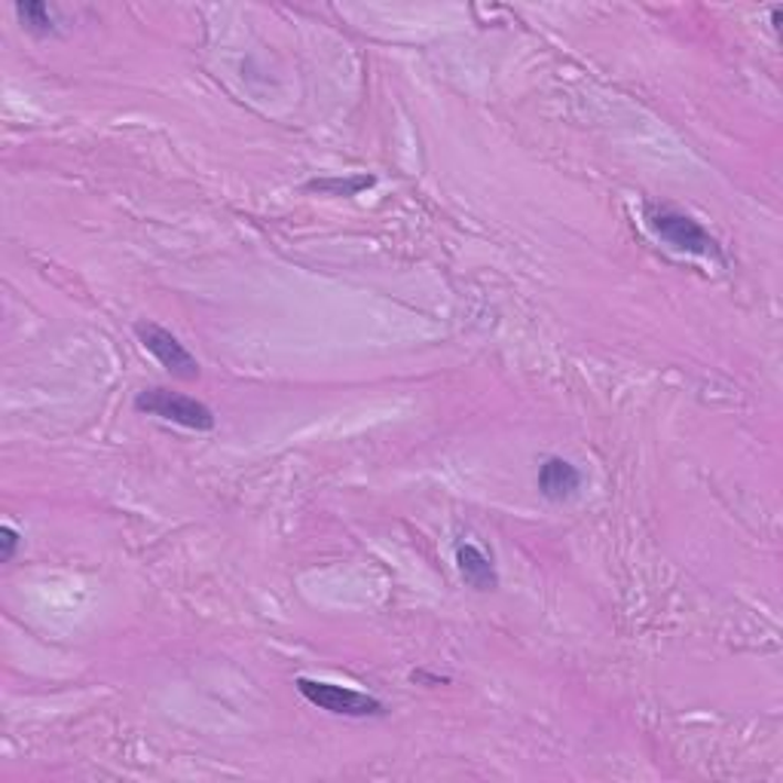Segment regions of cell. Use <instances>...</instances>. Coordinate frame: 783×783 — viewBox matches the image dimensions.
I'll use <instances>...</instances> for the list:
<instances>
[{
    "label": "cell",
    "instance_id": "cell-4",
    "mask_svg": "<svg viewBox=\"0 0 783 783\" xmlns=\"http://www.w3.org/2000/svg\"><path fill=\"white\" fill-rule=\"evenodd\" d=\"M135 334H138V340H141L147 352L160 361L172 377H178V380H197L200 377V361L187 352V346L172 331H166L154 321H141V325H135Z\"/></svg>",
    "mask_w": 783,
    "mask_h": 783
},
{
    "label": "cell",
    "instance_id": "cell-9",
    "mask_svg": "<svg viewBox=\"0 0 783 783\" xmlns=\"http://www.w3.org/2000/svg\"><path fill=\"white\" fill-rule=\"evenodd\" d=\"M19 544H22V536H19L10 523L0 527V560H3V563H10V560L15 558Z\"/></svg>",
    "mask_w": 783,
    "mask_h": 783
},
{
    "label": "cell",
    "instance_id": "cell-2",
    "mask_svg": "<svg viewBox=\"0 0 783 783\" xmlns=\"http://www.w3.org/2000/svg\"><path fill=\"white\" fill-rule=\"evenodd\" d=\"M297 691L304 695L313 707H319L331 717H349V719H368L383 717L385 703L380 698H373L368 691L349 689V686H337V683H325V679H297Z\"/></svg>",
    "mask_w": 783,
    "mask_h": 783
},
{
    "label": "cell",
    "instance_id": "cell-8",
    "mask_svg": "<svg viewBox=\"0 0 783 783\" xmlns=\"http://www.w3.org/2000/svg\"><path fill=\"white\" fill-rule=\"evenodd\" d=\"M15 15L22 19V25L31 31V34H53L55 31V19L53 10L41 3V0H28V3H15Z\"/></svg>",
    "mask_w": 783,
    "mask_h": 783
},
{
    "label": "cell",
    "instance_id": "cell-5",
    "mask_svg": "<svg viewBox=\"0 0 783 783\" xmlns=\"http://www.w3.org/2000/svg\"><path fill=\"white\" fill-rule=\"evenodd\" d=\"M582 487V472L560 456H548L539 468V493L551 502H563Z\"/></svg>",
    "mask_w": 783,
    "mask_h": 783
},
{
    "label": "cell",
    "instance_id": "cell-1",
    "mask_svg": "<svg viewBox=\"0 0 783 783\" xmlns=\"http://www.w3.org/2000/svg\"><path fill=\"white\" fill-rule=\"evenodd\" d=\"M646 226L658 240L683 254H698V257H717L722 261V248L719 242L703 230L695 218L677 212V209H667V205H646Z\"/></svg>",
    "mask_w": 783,
    "mask_h": 783
},
{
    "label": "cell",
    "instance_id": "cell-7",
    "mask_svg": "<svg viewBox=\"0 0 783 783\" xmlns=\"http://www.w3.org/2000/svg\"><path fill=\"white\" fill-rule=\"evenodd\" d=\"M373 187L371 174H352V178H316L309 181V193H328V197H359L361 190Z\"/></svg>",
    "mask_w": 783,
    "mask_h": 783
},
{
    "label": "cell",
    "instance_id": "cell-3",
    "mask_svg": "<svg viewBox=\"0 0 783 783\" xmlns=\"http://www.w3.org/2000/svg\"><path fill=\"white\" fill-rule=\"evenodd\" d=\"M135 411L147 413V416H157L166 423L184 425V428H197V432H209L214 428V413L209 404L181 395V392H169V389H145L138 392L135 399Z\"/></svg>",
    "mask_w": 783,
    "mask_h": 783
},
{
    "label": "cell",
    "instance_id": "cell-6",
    "mask_svg": "<svg viewBox=\"0 0 783 783\" xmlns=\"http://www.w3.org/2000/svg\"><path fill=\"white\" fill-rule=\"evenodd\" d=\"M456 570H459V575L465 579V584L475 588V591H493V588L499 584V575H496L493 560L480 551L478 544L465 542L456 548Z\"/></svg>",
    "mask_w": 783,
    "mask_h": 783
}]
</instances>
